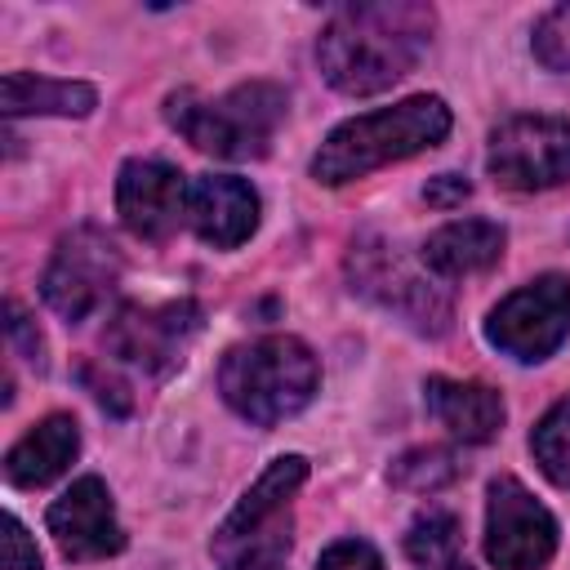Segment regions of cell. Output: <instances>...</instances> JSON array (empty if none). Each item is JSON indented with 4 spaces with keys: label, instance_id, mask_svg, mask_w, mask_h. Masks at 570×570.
Wrapping results in <instances>:
<instances>
[{
    "label": "cell",
    "instance_id": "obj_1",
    "mask_svg": "<svg viewBox=\"0 0 570 570\" xmlns=\"http://www.w3.org/2000/svg\"><path fill=\"white\" fill-rule=\"evenodd\" d=\"M432 9L414 0L347 4L338 9L316 40L321 76L338 94H379L414 71L432 36Z\"/></svg>",
    "mask_w": 570,
    "mask_h": 570
},
{
    "label": "cell",
    "instance_id": "obj_2",
    "mask_svg": "<svg viewBox=\"0 0 570 570\" xmlns=\"http://www.w3.org/2000/svg\"><path fill=\"white\" fill-rule=\"evenodd\" d=\"M445 134H450V107L432 94H419L396 107H383V111L338 125L312 156V178L330 183V187L352 183L379 165H392V160L436 147Z\"/></svg>",
    "mask_w": 570,
    "mask_h": 570
},
{
    "label": "cell",
    "instance_id": "obj_3",
    "mask_svg": "<svg viewBox=\"0 0 570 570\" xmlns=\"http://www.w3.org/2000/svg\"><path fill=\"white\" fill-rule=\"evenodd\" d=\"M316 379H321V370H316L312 347L289 334H272V338L232 347L218 365L223 401L258 428L298 414L312 401Z\"/></svg>",
    "mask_w": 570,
    "mask_h": 570
},
{
    "label": "cell",
    "instance_id": "obj_4",
    "mask_svg": "<svg viewBox=\"0 0 570 570\" xmlns=\"http://www.w3.org/2000/svg\"><path fill=\"white\" fill-rule=\"evenodd\" d=\"M165 116L191 147L227 160H254L267 151L276 125L285 120V89L272 80H249L223 98L174 94Z\"/></svg>",
    "mask_w": 570,
    "mask_h": 570
},
{
    "label": "cell",
    "instance_id": "obj_5",
    "mask_svg": "<svg viewBox=\"0 0 570 570\" xmlns=\"http://www.w3.org/2000/svg\"><path fill=\"white\" fill-rule=\"evenodd\" d=\"M307 481V459L285 454L272 459L267 472L249 485V494L232 508V517L214 534V552L236 561L245 552H285L289 543V499Z\"/></svg>",
    "mask_w": 570,
    "mask_h": 570
},
{
    "label": "cell",
    "instance_id": "obj_6",
    "mask_svg": "<svg viewBox=\"0 0 570 570\" xmlns=\"http://www.w3.org/2000/svg\"><path fill=\"white\" fill-rule=\"evenodd\" d=\"M490 174L512 191H543L570 183V120L512 116L490 138Z\"/></svg>",
    "mask_w": 570,
    "mask_h": 570
},
{
    "label": "cell",
    "instance_id": "obj_7",
    "mask_svg": "<svg viewBox=\"0 0 570 570\" xmlns=\"http://www.w3.org/2000/svg\"><path fill=\"white\" fill-rule=\"evenodd\" d=\"M116 276H120V249L111 245V236L98 227H76L71 236L58 240L40 276V294L62 321H85L116 289Z\"/></svg>",
    "mask_w": 570,
    "mask_h": 570
},
{
    "label": "cell",
    "instance_id": "obj_8",
    "mask_svg": "<svg viewBox=\"0 0 570 570\" xmlns=\"http://www.w3.org/2000/svg\"><path fill=\"white\" fill-rule=\"evenodd\" d=\"M485 334L499 352L517 361H543L552 356L570 334V281L566 276H539L508 294L490 321Z\"/></svg>",
    "mask_w": 570,
    "mask_h": 570
},
{
    "label": "cell",
    "instance_id": "obj_9",
    "mask_svg": "<svg viewBox=\"0 0 570 570\" xmlns=\"http://www.w3.org/2000/svg\"><path fill=\"white\" fill-rule=\"evenodd\" d=\"M552 552H557V521L548 517V508L517 476L490 481L485 557L499 570H543Z\"/></svg>",
    "mask_w": 570,
    "mask_h": 570
},
{
    "label": "cell",
    "instance_id": "obj_10",
    "mask_svg": "<svg viewBox=\"0 0 570 570\" xmlns=\"http://www.w3.org/2000/svg\"><path fill=\"white\" fill-rule=\"evenodd\" d=\"M200 321L205 316L191 298L165 307H120L107 325V352L147 374H169L200 334Z\"/></svg>",
    "mask_w": 570,
    "mask_h": 570
},
{
    "label": "cell",
    "instance_id": "obj_11",
    "mask_svg": "<svg viewBox=\"0 0 570 570\" xmlns=\"http://www.w3.org/2000/svg\"><path fill=\"white\" fill-rule=\"evenodd\" d=\"M347 272L356 281L361 294H370L374 303L392 307L396 316H405L414 330L441 334L450 330V303L441 289H432L428 281H419L383 240H361L347 258Z\"/></svg>",
    "mask_w": 570,
    "mask_h": 570
},
{
    "label": "cell",
    "instance_id": "obj_12",
    "mask_svg": "<svg viewBox=\"0 0 570 570\" xmlns=\"http://www.w3.org/2000/svg\"><path fill=\"white\" fill-rule=\"evenodd\" d=\"M116 209L142 240H165L187 214V183L165 160H129L116 178Z\"/></svg>",
    "mask_w": 570,
    "mask_h": 570
},
{
    "label": "cell",
    "instance_id": "obj_13",
    "mask_svg": "<svg viewBox=\"0 0 570 570\" xmlns=\"http://www.w3.org/2000/svg\"><path fill=\"white\" fill-rule=\"evenodd\" d=\"M49 534L58 539L62 557H71V561H98V557H111L125 548L111 494L98 476H80V481H71V490L62 499H53Z\"/></svg>",
    "mask_w": 570,
    "mask_h": 570
},
{
    "label": "cell",
    "instance_id": "obj_14",
    "mask_svg": "<svg viewBox=\"0 0 570 570\" xmlns=\"http://www.w3.org/2000/svg\"><path fill=\"white\" fill-rule=\"evenodd\" d=\"M187 218L200 240L232 249L258 227V196L245 178L232 174H200L187 187Z\"/></svg>",
    "mask_w": 570,
    "mask_h": 570
},
{
    "label": "cell",
    "instance_id": "obj_15",
    "mask_svg": "<svg viewBox=\"0 0 570 570\" xmlns=\"http://www.w3.org/2000/svg\"><path fill=\"white\" fill-rule=\"evenodd\" d=\"M80 450V428L71 414H49L45 423H36L9 454H4V476L13 485H45L53 476L67 472V463Z\"/></svg>",
    "mask_w": 570,
    "mask_h": 570
},
{
    "label": "cell",
    "instance_id": "obj_16",
    "mask_svg": "<svg viewBox=\"0 0 570 570\" xmlns=\"http://www.w3.org/2000/svg\"><path fill=\"white\" fill-rule=\"evenodd\" d=\"M503 254V227L490 218H459L445 223L441 232H432L423 240V263L436 276H472L494 267Z\"/></svg>",
    "mask_w": 570,
    "mask_h": 570
},
{
    "label": "cell",
    "instance_id": "obj_17",
    "mask_svg": "<svg viewBox=\"0 0 570 570\" xmlns=\"http://www.w3.org/2000/svg\"><path fill=\"white\" fill-rule=\"evenodd\" d=\"M428 410L459 436V441H490L503 423V396L485 383H459V379H428Z\"/></svg>",
    "mask_w": 570,
    "mask_h": 570
},
{
    "label": "cell",
    "instance_id": "obj_18",
    "mask_svg": "<svg viewBox=\"0 0 570 570\" xmlns=\"http://www.w3.org/2000/svg\"><path fill=\"white\" fill-rule=\"evenodd\" d=\"M4 116H89L98 94L80 80H53L31 71H4L0 80Z\"/></svg>",
    "mask_w": 570,
    "mask_h": 570
},
{
    "label": "cell",
    "instance_id": "obj_19",
    "mask_svg": "<svg viewBox=\"0 0 570 570\" xmlns=\"http://www.w3.org/2000/svg\"><path fill=\"white\" fill-rule=\"evenodd\" d=\"M459 543H463L459 539V521H454V512H441V508H428L423 517H414V525L405 534V552L423 570H441V566L463 561Z\"/></svg>",
    "mask_w": 570,
    "mask_h": 570
},
{
    "label": "cell",
    "instance_id": "obj_20",
    "mask_svg": "<svg viewBox=\"0 0 570 570\" xmlns=\"http://www.w3.org/2000/svg\"><path fill=\"white\" fill-rule=\"evenodd\" d=\"M530 450H534L543 476L570 490V396L557 401V405L539 419V428L530 432Z\"/></svg>",
    "mask_w": 570,
    "mask_h": 570
},
{
    "label": "cell",
    "instance_id": "obj_21",
    "mask_svg": "<svg viewBox=\"0 0 570 570\" xmlns=\"http://www.w3.org/2000/svg\"><path fill=\"white\" fill-rule=\"evenodd\" d=\"M459 476V459L441 445H423V450H410L392 463V485L401 490H441Z\"/></svg>",
    "mask_w": 570,
    "mask_h": 570
},
{
    "label": "cell",
    "instance_id": "obj_22",
    "mask_svg": "<svg viewBox=\"0 0 570 570\" xmlns=\"http://www.w3.org/2000/svg\"><path fill=\"white\" fill-rule=\"evenodd\" d=\"M534 58L552 71H570V4H557L534 27Z\"/></svg>",
    "mask_w": 570,
    "mask_h": 570
},
{
    "label": "cell",
    "instance_id": "obj_23",
    "mask_svg": "<svg viewBox=\"0 0 570 570\" xmlns=\"http://www.w3.org/2000/svg\"><path fill=\"white\" fill-rule=\"evenodd\" d=\"M316 570H383V561L365 539H338L321 552Z\"/></svg>",
    "mask_w": 570,
    "mask_h": 570
},
{
    "label": "cell",
    "instance_id": "obj_24",
    "mask_svg": "<svg viewBox=\"0 0 570 570\" xmlns=\"http://www.w3.org/2000/svg\"><path fill=\"white\" fill-rule=\"evenodd\" d=\"M4 570H40V552L18 517H4Z\"/></svg>",
    "mask_w": 570,
    "mask_h": 570
},
{
    "label": "cell",
    "instance_id": "obj_25",
    "mask_svg": "<svg viewBox=\"0 0 570 570\" xmlns=\"http://www.w3.org/2000/svg\"><path fill=\"white\" fill-rule=\"evenodd\" d=\"M468 196H472V183H468L463 174H436V178H428V187H423V200L436 205V209H454V205H463Z\"/></svg>",
    "mask_w": 570,
    "mask_h": 570
},
{
    "label": "cell",
    "instance_id": "obj_26",
    "mask_svg": "<svg viewBox=\"0 0 570 570\" xmlns=\"http://www.w3.org/2000/svg\"><path fill=\"white\" fill-rule=\"evenodd\" d=\"M9 338L18 343V352H22L31 365H45V338L31 330V321L22 316V307H18V303H9Z\"/></svg>",
    "mask_w": 570,
    "mask_h": 570
},
{
    "label": "cell",
    "instance_id": "obj_27",
    "mask_svg": "<svg viewBox=\"0 0 570 570\" xmlns=\"http://www.w3.org/2000/svg\"><path fill=\"white\" fill-rule=\"evenodd\" d=\"M227 570H285V561H281V552H245Z\"/></svg>",
    "mask_w": 570,
    "mask_h": 570
},
{
    "label": "cell",
    "instance_id": "obj_28",
    "mask_svg": "<svg viewBox=\"0 0 570 570\" xmlns=\"http://www.w3.org/2000/svg\"><path fill=\"white\" fill-rule=\"evenodd\" d=\"M441 570H468V561H454V566H441Z\"/></svg>",
    "mask_w": 570,
    "mask_h": 570
}]
</instances>
